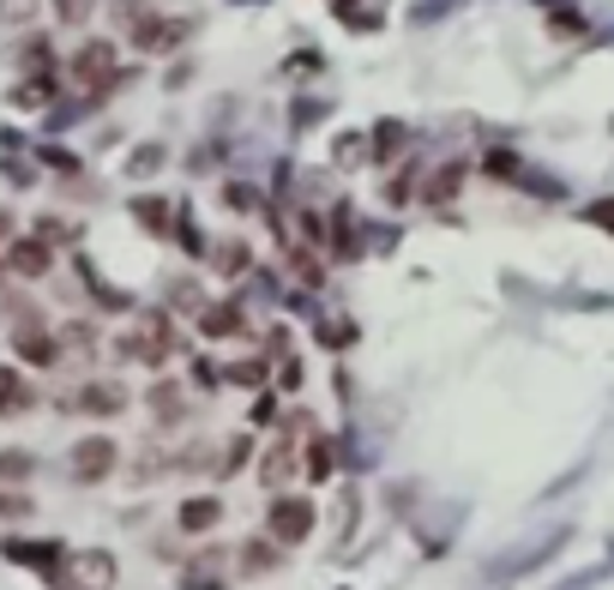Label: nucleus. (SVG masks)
<instances>
[{
    "mask_svg": "<svg viewBox=\"0 0 614 590\" xmlns=\"http://www.w3.org/2000/svg\"><path fill=\"white\" fill-rule=\"evenodd\" d=\"M277 560H284V548H277L272 536H253V543H241V567H248V572H272Z\"/></svg>",
    "mask_w": 614,
    "mask_h": 590,
    "instance_id": "412c9836",
    "label": "nucleus"
},
{
    "mask_svg": "<svg viewBox=\"0 0 614 590\" xmlns=\"http://www.w3.org/2000/svg\"><path fill=\"white\" fill-rule=\"evenodd\" d=\"M223 205H235V211H253V187H241V182H223Z\"/></svg>",
    "mask_w": 614,
    "mask_h": 590,
    "instance_id": "e433bc0d",
    "label": "nucleus"
},
{
    "mask_svg": "<svg viewBox=\"0 0 614 590\" xmlns=\"http://www.w3.org/2000/svg\"><path fill=\"white\" fill-rule=\"evenodd\" d=\"M67 579H73V590H114V555L109 548H73Z\"/></svg>",
    "mask_w": 614,
    "mask_h": 590,
    "instance_id": "1a4fd4ad",
    "label": "nucleus"
},
{
    "mask_svg": "<svg viewBox=\"0 0 614 590\" xmlns=\"http://www.w3.org/2000/svg\"><path fill=\"white\" fill-rule=\"evenodd\" d=\"M289 272H296L307 289H319V284H326V265H319V248H289Z\"/></svg>",
    "mask_w": 614,
    "mask_h": 590,
    "instance_id": "4be33fe9",
    "label": "nucleus"
},
{
    "mask_svg": "<svg viewBox=\"0 0 614 590\" xmlns=\"http://www.w3.org/2000/svg\"><path fill=\"white\" fill-rule=\"evenodd\" d=\"M199 331H205V338H241V331H248V314H241L235 302H205Z\"/></svg>",
    "mask_w": 614,
    "mask_h": 590,
    "instance_id": "4468645a",
    "label": "nucleus"
},
{
    "mask_svg": "<svg viewBox=\"0 0 614 590\" xmlns=\"http://www.w3.org/2000/svg\"><path fill=\"white\" fill-rule=\"evenodd\" d=\"M265 374H272V368H265V356H248V362H229L223 368L229 386H265Z\"/></svg>",
    "mask_w": 614,
    "mask_h": 590,
    "instance_id": "b1692460",
    "label": "nucleus"
},
{
    "mask_svg": "<svg viewBox=\"0 0 614 590\" xmlns=\"http://www.w3.org/2000/svg\"><path fill=\"white\" fill-rule=\"evenodd\" d=\"M133 217L151 229V236H175V205H169V199H151V194H139V199H133Z\"/></svg>",
    "mask_w": 614,
    "mask_h": 590,
    "instance_id": "f3484780",
    "label": "nucleus"
},
{
    "mask_svg": "<svg viewBox=\"0 0 614 590\" xmlns=\"http://www.w3.org/2000/svg\"><path fill=\"white\" fill-rule=\"evenodd\" d=\"M67 67H73V79H79L85 91H114V85H127L121 55H114L109 36H91V43H79V55H73Z\"/></svg>",
    "mask_w": 614,
    "mask_h": 590,
    "instance_id": "f03ea898",
    "label": "nucleus"
},
{
    "mask_svg": "<svg viewBox=\"0 0 614 590\" xmlns=\"http://www.w3.org/2000/svg\"><path fill=\"white\" fill-rule=\"evenodd\" d=\"M301 470H307V477H314V482H326L331 470H338V446H331L326 434H314V440H307V458H301Z\"/></svg>",
    "mask_w": 614,
    "mask_h": 590,
    "instance_id": "a211bd4d",
    "label": "nucleus"
},
{
    "mask_svg": "<svg viewBox=\"0 0 614 590\" xmlns=\"http://www.w3.org/2000/svg\"><path fill=\"white\" fill-rule=\"evenodd\" d=\"M464 175H470V163H464V157L440 163V170L421 182V205H452V199H458V187H464Z\"/></svg>",
    "mask_w": 614,
    "mask_h": 590,
    "instance_id": "ddd939ff",
    "label": "nucleus"
},
{
    "mask_svg": "<svg viewBox=\"0 0 614 590\" xmlns=\"http://www.w3.org/2000/svg\"><path fill=\"white\" fill-rule=\"evenodd\" d=\"M31 404H36L31 380H24L19 368H7V362H0V416H24Z\"/></svg>",
    "mask_w": 614,
    "mask_h": 590,
    "instance_id": "dca6fc26",
    "label": "nucleus"
},
{
    "mask_svg": "<svg viewBox=\"0 0 614 590\" xmlns=\"http://www.w3.org/2000/svg\"><path fill=\"white\" fill-rule=\"evenodd\" d=\"M31 500H24V494H12V489H0V518H7V524H19V518H31Z\"/></svg>",
    "mask_w": 614,
    "mask_h": 590,
    "instance_id": "2f4dec72",
    "label": "nucleus"
},
{
    "mask_svg": "<svg viewBox=\"0 0 614 590\" xmlns=\"http://www.w3.org/2000/svg\"><path fill=\"white\" fill-rule=\"evenodd\" d=\"M61 350H79V356H91V350H97V331L85 326V319H67V326H61Z\"/></svg>",
    "mask_w": 614,
    "mask_h": 590,
    "instance_id": "a878e982",
    "label": "nucleus"
},
{
    "mask_svg": "<svg viewBox=\"0 0 614 590\" xmlns=\"http://www.w3.org/2000/svg\"><path fill=\"white\" fill-rule=\"evenodd\" d=\"M182 590H229V572H182Z\"/></svg>",
    "mask_w": 614,
    "mask_h": 590,
    "instance_id": "f704fd0d",
    "label": "nucleus"
},
{
    "mask_svg": "<svg viewBox=\"0 0 614 590\" xmlns=\"http://www.w3.org/2000/svg\"><path fill=\"white\" fill-rule=\"evenodd\" d=\"M145 404H151V416H157V428H175V422L187 416V392L175 386V380H157Z\"/></svg>",
    "mask_w": 614,
    "mask_h": 590,
    "instance_id": "2eb2a0df",
    "label": "nucleus"
},
{
    "mask_svg": "<svg viewBox=\"0 0 614 590\" xmlns=\"http://www.w3.org/2000/svg\"><path fill=\"white\" fill-rule=\"evenodd\" d=\"M0 265H7L19 284H36V277L55 272V248H48L43 236H12V241H7V253H0Z\"/></svg>",
    "mask_w": 614,
    "mask_h": 590,
    "instance_id": "39448f33",
    "label": "nucleus"
},
{
    "mask_svg": "<svg viewBox=\"0 0 614 590\" xmlns=\"http://www.w3.org/2000/svg\"><path fill=\"white\" fill-rule=\"evenodd\" d=\"M175 319L163 314V307H145V314L133 319V326L121 331V338H114V356H121V362H145V368H163L175 356Z\"/></svg>",
    "mask_w": 614,
    "mask_h": 590,
    "instance_id": "f257e3e1",
    "label": "nucleus"
},
{
    "mask_svg": "<svg viewBox=\"0 0 614 590\" xmlns=\"http://www.w3.org/2000/svg\"><path fill=\"white\" fill-rule=\"evenodd\" d=\"M584 223H596V229H608V236H614V199H596V205H584Z\"/></svg>",
    "mask_w": 614,
    "mask_h": 590,
    "instance_id": "c9c22d12",
    "label": "nucleus"
},
{
    "mask_svg": "<svg viewBox=\"0 0 614 590\" xmlns=\"http://www.w3.org/2000/svg\"><path fill=\"white\" fill-rule=\"evenodd\" d=\"M48 61H55V48H48V36H31V43L19 48V67H24V73H48Z\"/></svg>",
    "mask_w": 614,
    "mask_h": 590,
    "instance_id": "bb28decb",
    "label": "nucleus"
},
{
    "mask_svg": "<svg viewBox=\"0 0 614 590\" xmlns=\"http://www.w3.org/2000/svg\"><path fill=\"white\" fill-rule=\"evenodd\" d=\"M48 97H55V79H48V73H31V79L12 91V102H19V109H43Z\"/></svg>",
    "mask_w": 614,
    "mask_h": 590,
    "instance_id": "5701e85b",
    "label": "nucleus"
},
{
    "mask_svg": "<svg viewBox=\"0 0 614 590\" xmlns=\"http://www.w3.org/2000/svg\"><path fill=\"white\" fill-rule=\"evenodd\" d=\"M211 265L223 277H241L253 265V248H248V241H217V248H211Z\"/></svg>",
    "mask_w": 614,
    "mask_h": 590,
    "instance_id": "aec40b11",
    "label": "nucleus"
},
{
    "mask_svg": "<svg viewBox=\"0 0 614 590\" xmlns=\"http://www.w3.org/2000/svg\"><path fill=\"white\" fill-rule=\"evenodd\" d=\"M48 7H55V19H61V24H73V31H79V24H91L97 0H48Z\"/></svg>",
    "mask_w": 614,
    "mask_h": 590,
    "instance_id": "cd10ccee",
    "label": "nucleus"
},
{
    "mask_svg": "<svg viewBox=\"0 0 614 590\" xmlns=\"http://www.w3.org/2000/svg\"><path fill=\"white\" fill-rule=\"evenodd\" d=\"M36 236L55 248V241H73V223H61V217H43V223H36Z\"/></svg>",
    "mask_w": 614,
    "mask_h": 590,
    "instance_id": "4c0bfd02",
    "label": "nucleus"
},
{
    "mask_svg": "<svg viewBox=\"0 0 614 590\" xmlns=\"http://www.w3.org/2000/svg\"><path fill=\"white\" fill-rule=\"evenodd\" d=\"M489 175H494V182H506V187H518L524 163H518V157H512V151H489Z\"/></svg>",
    "mask_w": 614,
    "mask_h": 590,
    "instance_id": "c85d7f7f",
    "label": "nucleus"
},
{
    "mask_svg": "<svg viewBox=\"0 0 614 590\" xmlns=\"http://www.w3.org/2000/svg\"><path fill=\"white\" fill-rule=\"evenodd\" d=\"M127 36H133L139 55H169V48H182L187 19H163V12H145L139 24H127Z\"/></svg>",
    "mask_w": 614,
    "mask_h": 590,
    "instance_id": "0eeeda50",
    "label": "nucleus"
},
{
    "mask_svg": "<svg viewBox=\"0 0 614 590\" xmlns=\"http://www.w3.org/2000/svg\"><path fill=\"white\" fill-rule=\"evenodd\" d=\"M0 555H7L12 567H31V572H43V579H55V572H67V548H61V543H24V536H12V543H0Z\"/></svg>",
    "mask_w": 614,
    "mask_h": 590,
    "instance_id": "9d476101",
    "label": "nucleus"
},
{
    "mask_svg": "<svg viewBox=\"0 0 614 590\" xmlns=\"http://www.w3.org/2000/svg\"><path fill=\"white\" fill-rule=\"evenodd\" d=\"M248 452H253V440H229L223 458H217V477H235V470L248 465Z\"/></svg>",
    "mask_w": 614,
    "mask_h": 590,
    "instance_id": "c756f323",
    "label": "nucleus"
},
{
    "mask_svg": "<svg viewBox=\"0 0 614 590\" xmlns=\"http://www.w3.org/2000/svg\"><path fill=\"white\" fill-rule=\"evenodd\" d=\"M398 145H404V127H398V121H386V127H374V139H368V157H374V163H386Z\"/></svg>",
    "mask_w": 614,
    "mask_h": 590,
    "instance_id": "393cba45",
    "label": "nucleus"
},
{
    "mask_svg": "<svg viewBox=\"0 0 614 590\" xmlns=\"http://www.w3.org/2000/svg\"><path fill=\"white\" fill-rule=\"evenodd\" d=\"M43 0H0V24H31Z\"/></svg>",
    "mask_w": 614,
    "mask_h": 590,
    "instance_id": "7c9ffc66",
    "label": "nucleus"
},
{
    "mask_svg": "<svg viewBox=\"0 0 614 590\" xmlns=\"http://www.w3.org/2000/svg\"><path fill=\"white\" fill-rule=\"evenodd\" d=\"M217 524H223V500L217 494H194L175 506V531L182 536H205V531H217Z\"/></svg>",
    "mask_w": 614,
    "mask_h": 590,
    "instance_id": "9b49d317",
    "label": "nucleus"
},
{
    "mask_svg": "<svg viewBox=\"0 0 614 590\" xmlns=\"http://www.w3.org/2000/svg\"><path fill=\"white\" fill-rule=\"evenodd\" d=\"M7 241H12V211H0V253H7Z\"/></svg>",
    "mask_w": 614,
    "mask_h": 590,
    "instance_id": "58836bf2",
    "label": "nucleus"
},
{
    "mask_svg": "<svg viewBox=\"0 0 614 590\" xmlns=\"http://www.w3.org/2000/svg\"><path fill=\"white\" fill-rule=\"evenodd\" d=\"M67 470H73V482H85V489H97V482H109L114 470H121V446H114L109 434H85V440L73 446Z\"/></svg>",
    "mask_w": 614,
    "mask_h": 590,
    "instance_id": "20e7f679",
    "label": "nucleus"
},
{
    "mask_svg": "<svg viewBox=\"0 0 614 590\" xmlns=\"http://www.w3.org/2000/svg\"><path fill=\"white\" fill-rule=\"evenodd\" d=\"M301 470V458H296V434H284V440H272L265 446V458H260V482L277 494V482H289Z\"/></svg>",
    "mask_w": 614,
    "mask_h": 590,
    "instance_id": "f8f14e48",
    "label": "nucleus"
},
{
    "mask_svg": "<svg viewBox=\"0 0 614 590\" xmlns=\"http://www.w3.org/2000/svg\"><path fill=\"white\" fill-rule=\"evenodd\" d=\"M127 404H133V397H127V386H121V380H85V386L67 397V409H85V416H97V422L121 416Z\"/></svg>",
    "mask_w": 614,
    "mask_h": 590,
    "instance_id": "6e6552de",
    "label": "nucleus"
},
{
    "mask_svg": "<svg viewBox=\"0 0 614 590\" xmlns=\"http://www.w3.org/2000/svg\"><path fill=\"white\" fill-rule=\"evenodd\" d=\"M36 477V452H24V446H0V482H31Z\"/></svg>",
    "mask_w": 614,
    "mask_h": 590,
    "instance_id": "6ab92c4d",
    "label": "nucleus"
},
{
    "mask_svg": "<svg viewBox=\"0 0 614 590\" xmlns=\"http://www.w3.org/2000/svg\"><path fill=\"white\" fill-rule=\"evenodd\" d=\"M169 302L182 307V314H205V295L194 284H169Z\"/></svg>",
    "mask_w": 614,
    "mask_h": 590,
    "instance_id": "72a5a7b5",
    "label": "nucleus"
},
{
    "mask_svg": "<svg viewBox=\"0 0 614 590\" xmlns=\"http://www.w3.org/2000/svg\"><path fill=\"white\" fill-rule=\"evenodd\" d=\"M127 170H133V175H157V170H163V145H139Z\"/></svg>",
    "mask_w": 614,
    "mask_h": 590,
    "instance_id": "473e14b6",
    "label": "nucleus"
},
{
    "mask_svg": "<svg viewBox=\"0 0 614 590\" xmlns=\"http://www.w3.org/2000/svg\"><path fill=\"white\" fill-rule=\"evenodd\" d=\"M265 536H272L277 548H296L314 536V500L301 494H272V506H265Z\"/></svg>",
    "mask_w": 614,
    "mask_h": 590,
    "instance_id": "7ed1b4c3",
    "label": "nucleus"
},
{
    "mask_svg": "<svg viewBox=\"0 0 614 590\" xmlns=\"http://www.w3.org/2000/svg\"><path fill=\"white\" fill-rule=\"evenodd\" d=\"M12 356L31 368H55L67 350H61V331H48L43 319H24V326H12Z\"/></svg>",
    "mask_w": 614,
    "mask_h": 590,
    "instance_id": "423d86ee",
    "label": "nucleus"
}]
</instances>
